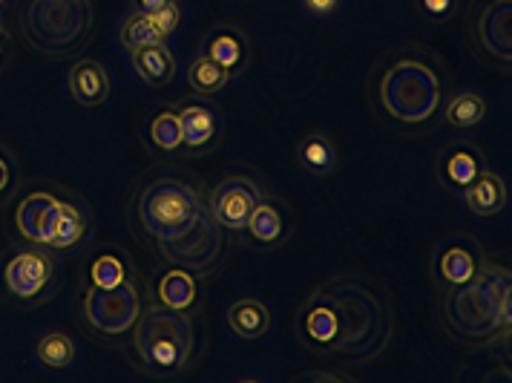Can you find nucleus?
Returning <instances> with one entry per match:
<instances>
[{"mask_svg":"<svg viewBox=\"0 0 512 383\" xmlns=\"http://www.w3.org/2000/svg\"><path fill=\"white\" fill-rule=\"evenodd\" d=\"M55 277H58V265L49 248L41 245L18 248L0 260V300L21 309L38 306L52 297Z\"/></svg>","mask_w":512,"mask_h":383,"instance_id":"0eeeda50","label":"nucleus"},{"mask_svg":"<svg viewBox=\"0 0 512 383\" xmlns=\"http://www.w3.org/2000/svg\"><path fill=\"white\" fill-rule=\"evenodd\" d=\"M300 381H349V375H328V372H308Z\"/></svg>","mask_w":512,"mask_h":383,"instance_id":"c9c22d12","label":"nucleus"},{"mask_svg":"<svg viewBox=\"0 0 512 383\" xmlns=\"http://www.w3.org/2000/svg\"><path fill=\"white\" fill-rule=\"evenodd\" d=\"M202 52L210 61H216L219 67H225L231 75H239L251 61V44H248L245 32H239L236 26L210 29L205 44H202Z\"/></svg>","mask_w":512,"mask_h":383,"instance_id":"6ab92c4d","label":"nucleus"},{"mask_svg":"<svg viewBox=\"0 0 512 383\" xmlns=\"http://www.w3.org/2000/svg\"><path fill=\"white\" fill-rule=\"evenodd\" d=\"M35 360L49 372H67L78 363V343L61 329H49L35 340Z\"/></svg>","mask_w":512,"mask_h":383,"instance_id":"393cba45","label":"nucleus"},{"mask_svg":"<svg viewBox=\"0 0 512 383\" xmlns=\"http://www.w3.org/2000/svg\"><path fill=\"white\" fill-rule=\"evenodd\" d=\"M443 326L466 346H492L512 329V271L484 260L478 277L443 294Z\"/></svg>","mask_w":512,"mask_h":383,"instance_id":"f03ea898","label":"nucleus"},{"mask_svg":"<svg viewBox=\"0 0 512 383\" xmlns=\"http://www.w3.org/2000/svg\"><path fill=\"white\" fill-rule=\"evenodd\" d=\"M93 0H29L24 12L26 41L44 55H70L93 32Z\"/></svg>","mask_w":512,"mask_h":383,"instance_id":"39448f33","label":"nucleus"},{"mask_svg":"<svg viewBox=\"0 0 512 383\" xmlns=\"http://www.w3.org/2000/svg\"><path fill=\"white\" fill-rule=\"evenodd\" d=\"M147 142L156 153L164 156H176L182 153V119H179V107H164L162 113H156L147 124Z\"/></svg>","mask_w":512,"mask_h":383,"instance_id":"cd10ccee","label":"nucleus"},{"mask_svg":"<svg viewBox=\"0 0 512 383\" xmlns=\"http://www.w3.org/2000/svg\"><path fill=\"white\" fill-rule=\"evenodd\" d=\"M262 188L245 173L225 176L208 196V211L225 228V234H242L254 208L262 202Z\"/></svg>","mask_w":512,"mask_h":383,"instance_id":"9d476101","label":"nucleus"},{"mask_svg":"<svg viewBox=\"0 0 512 383\" xmlns=\"http://www.w3.org/2000/svg\"><path fill=\"white\" fill-rule=\"evenodd\" d=\"M130 335L141 369L153 378H176L193 363V352H196L193 314L167 309L156 300L147 309H141V317Z\"/></svg>","mask_w":512,"mask_h":383,"instance_id":"7ed1b4c3","label":"nucleus"},{"mask_svg":"<svg viewBox=\"0 0 512 383\" xmlns=\"http://www.w3.org/2000/svg\"><path fill=\"white\" fill-rule=\"evenodd\" d=\"M484 168H487V159L481 147H475L472 142H452L441 150L435 173L446 191L461 193Z\"/></svg>","mask_w":512,"mask_h":383,"instance_id":"2eb2a0df","label":"nucleus"},{"mask_svg":"<svg viewBox=\"0 0 512 383\" xmlns=\"http://www.w3.org/2000/svg\"><path fill=\"white\" fill-rule=\"evenodd\" d=\"M67 90L70 96L81 104V107H101L110 93H113V81H110V72L104 70L101 61L95 58H81L75 61L67 72Z\"/></svg>","mask_w":512,"mask_h":383,"instance_id":"f3484780","label":"nucleus"},{"mask_svg":"<svg viewBox=\"0 0 512 383\" xmlns=\"http://www.w3.org/2000/svg\"><path fill=\"white\" fill-rule=\"evenodd\" d=\"M130 277V265L118 254L116 248H104L98 251L90 265H87V280L93 288H110L118 286L121 280Z\"/></svg>","mask_w":512,"mask_h":383,"instance_id":"c85d7f7f","label":"nucleus"},{"mask_svg":"<svg viewBox=\"0 0 512 383\" xmlns=\"http://www.w3.org/2000/svg\"><path fill=\"white\" fill-rule=\"evenodd\" d=\"M392 312L360 277H334L297 314V340L317 358L372 363L392 340Z\"/></svg>","mask_w":512,"mask_h":383,"instance_id":"f257e3e1","label":"nucleus"},{"mask_svg":"<svg viewBox=\"0 0 512 383\" xmlns=\"http://www.w3.org/2000/svg\"><path fill=\"white\" fill-rule=\"evenodd\" d=\"M300 3H303L305 12L317 21H328L343 9V0H300Z\"/></svg>","mask_w":512,"mask_h":383,"instance_id":"473e14b6","label":"nucleus"},{"mask_svg":"<svg viewBox=\"0 0 512 383\" xmlns=\"http://www.w3.org/2000/svg\"><path fill=\"white\" fill-rule=\"evenodd\" d=\"M84 320L101 337H124L133 332L136 320L141 317V286L127 277L118 286L87 288L84 291Z\"/></svg>","mask_w":512,"mask_h":383,"instance_id":"1a4fd4ad","label":"nucleus"},{"mask_svg":"<svg viewBox=\"0 0 512 383\" xmlns=\"http://www.w3.org/2000/svg\"><path fill=\"white\" fill-rule=\"evenodd\" d=\"M3 6H6V0H0V12H3Z\"/></svg>","mask_w":512,"mask_h":383,"instance_id":"4c0bfd02","label":"nucleus"},{"mask_svg":"<svg viewBox=\"0 0 512 383\" xmlns=\"http://www.w3.org/2000/svg\"><path fill=\"white\" fill-rule=\"evenodd\" d=\"M93 225H90V214L81 202H75L70 196H61V211H58V222H55V234L49 242V251H75L78 245L90 237Z\"/></svg>","mask_w":512,"mask_h":383,"instance_id":"aec40b11","label":"nucleus"},{"mask_svg":"<svg viewBox=\"0 0 512 383\" xmlns=\"http://www.w3.org/2000/svg\"><path fill=\"white\" fill-rule=\"evenodd\" d=\"M118 41H121V47L127 49V52H133V49L150 47V44H162L164 38L144 12H133L118 29Z\"/></svg>","mask_w":512,"mask_h":383,"instance_id":"c756f323","label":"nucleus"},{"mask_svg":"<svg viewBox=\"0 0 512 383\" xmlns=\"http://www.w3.org/2000/svg\"><path fill=\"white\" fill-rule=\"evenodd\" d=\"M21 188V165L15 159V153L0 144V205H6Z\"/></svg>","mask_w":512,"mask_h":383,"instance_id":"7c9ffc66","label":"nucleus"},{"mask_svg":"<svg viewBox=\"0 0 512 383\" xmlns=\"http://www.w3.org/2000/svg\"><path fill=\"white\" fill-rule=\"evenodd\" d=\"M147 18L153 21V26L159 29V35L167 41V38L176 35V29L182 26V6H179V0H167L164 6L147 12Z\"/></svg>","mask_w":512,"mask_h":383,"instance_id":"2f4dec72","label":"nucleus"},{"mask_svg":"<svg viewBox=\"0 0 512 383\" xmlns=\"http://www.w3.org/2000/svg\"><path fill=\"white\" fill-rule=\"evenodd\" d=\"M248 237L259 248H280L291 234V214L280 199L262 196V202L254 208V214L245 225Z\"/></svg>","mask_w":512,"mask_h":383,"instance_id":"a211bd4d","label":"nucleus"},{"mask_svg":"<svg viewBox=\"0 0 512 383\" xmlns=\"http://www.w3.org/2000/svg\"><path fill=\"white\" fill-rule=\"evenodd\" d=\"M484 265V251L481 245L469 237H455L435 248L432 257V274L438 277L443 288H458L472 283Z\"/></svg>","mask_w":512,"mask_h":383,"instance_id":"f8f14e48","label":"nucleus"},{"mask_svg":"<svg viewBox=\"0 0 512 383\" xmlns=\"http://www.w3.org/2000/svg\"><path fill=\"white\" fill-rule=\"evenodd\" d=\"M156 248L167 263L185 268L202 280V277L213 274L216 265L225 257V228L213 219L208 205H205L179 234L159 240Z\"/></svg>","mask_w":512,"mask_h":383,"instance_id":"6e6552de","label":"nucleus"},{"mask_svg":"<svg viewBox=\"0 0 512 383\" xmlns=\"http://www.w3.org/2000/svg\"><path fill=\"white\" fill-rule=\"evenodd\" d=\"M233 81V75L225 67H219L216 61H210L205 52H199L190 64H187V87L202 98L219 96L228 84Z\"/></svg>","mask_w":512,"mask_h":383,"instance_id":"bb28decb","label":"nucleus"},{"mask_svg":"<svg viewBox=\"0 0 512 383\" xmlns=\"http://www.w3.org/2000/svg\"><path fill=\"white\" fill-rule=\"evenodd\" d=\"M130 61H133L136 75H139L147 87L162 90V87H167L176 78V55H173V49L167 47V41L133 49L130 52Z\"/></svg>","mask_w":512,"mask_h":383,"instance_id":"412c9836","label":"nucleus"},{"mask_svg":"<svg viewBox=\"0 0 512 383\" xmlns=\"http://www.w3.org/2000/svg\"><path fill=\"white\" fill-rule=\"evenodd\" d=\"M489 116L487 96L475 93V90H458L446 98L443 104V119L455 130H475L481 127Z\"/></svg>","mask_w":512,"mask_h":383,"instance_id":"b1692460","label":"nucleus"},{"mask_svg":"<svg viewBox=\"0 0 512 383\" xmlns=\"http://www.w3.org/2000/svg\"><path fill=\"white\" fill-rule=\"evenodd\" d=\"M167 0H133V6H136V12H153V9H159V6H164Z\"/></svg>","mask_w":512,"mask_h":383,"instance_id":"e433bc0d","label":"nucleus"},{"mask_svg":"<svg viewBox=\"0 0 512 383\" xmlns=\"http://www.w3.org/2000/svg\"><path fill=\"white\" fill-rule=\"evenodd\" d=\"M377 98L392 119L418 127L435 119V113L441 110L443 81L426 61L403 55L383 70Z\"/></svg>","mask_w":512,"mask_h":383,"instance_id":"20e7f679","label":"nucleus"},{"mask_svg":"<svg viewBox=\"0 0 512 383\" xmlns=\"http://www.w3.org/2000/svg\"><path fill=\"white\" fill-rule=\"evenodd\" d=\"M458 196H461V202L472 214L481 216V219H489V216H498L501 211H507V205H510V185H507V179L501 173L484 168Z\"/></svg>","mask_w":512,"mask_h":383,"instance_id":"dca6fc26","label":"nucleus"},{"mask_svg":"<svg viewBox=\"0 0 512 383\" xmlns=\"http://www.w3.org/2000/svg\"><path fill=\"white\" fill-rule=\"evenodd\" d=\"M208 205V196L187 179L159 176L136 196V219L153 242L179 234L193 216Z\"/></svg>","mask_w":512,"mask_h":383,"instance_id":"423d86ee","label":"nucleus"},{"mask_svg":"<svg viewBox=\"0 0 512 383\" xmlns=\"http://www.w3.org/2000/svg\"><path fill=\"white\" fill-rule=\"evenodd\" d=\"M61 211V193L55 191H32L15 208V231L26 245H41L49 248L52 234H55V222Z\"/></svg>","mask_w":512,"mask_h":383,"instance_id":"9b49d317","label":"nucleus"},{"mask_svg":"<svg viewBox=\"0 0 512 383\" xmlns=\"http://www.w3.org/2000/svg\"><path fill=\"white\" fill-rule=\"evenodd\" d=\"M228 326L239 340H262L271 332V309L256 297H236L228 306Z\"/></svg>","mask_w":512,"mask_h":383,"instance_id":"4be33fe9","label":"nucleus"},{"mask_svg":"<svg viewBox=\"0 0 512 383\" xmlns=\"http://www.w3.org/2000/svg\"><path fill=\"white\" fill-rule=\"evenodd\" d=\"M9 61H12V38H9L6 26L0 24V72L9 67Z\"/></svg>","mask_w":512,"mask_h":383,"instance_id":"f704fd0d","label":"nucleus"},{"mask_svg":"<svg viewBox=\"0 0 512 383\" xmlns=\"http://www.w3.org/2000/svg\"><path fill=\"white\" fill-rule=\"evenodd\" d=\"M472 35L501 64H512V0H487L475 21Z\"/></svg>","mask_w":512,"mask_h":383,"instance_id":"ddd939ff","label":"nucleus"},{"mask_svg":"<svg viewBox=\"0 0 512 383\" xmlns=\"http://www.w3.org/2000/svg\"><path fill=\"white\" fill-rule=\"evenodd\" d=\"M182 119V153L202 156L222 139V116L208 101H187L179 107Z\"/></svg>","mask_w":512,"mask_h":383,"instance_id":"4468645a","label":"nucleus"},{"mask_svg":"<svg viewBox=\"0 0 512 383\" xmlns=\"http://www.w3.org/2000/svg\"><path fill=\"white\" fill-rule=\"evenodd\" d=\"M297 162L314 176H328L337 170V147L328 139L326 133H305L297 144Z\"/></svg>","mask_w":512,"mask_h":383,"instance_id":"a878e982","label":"nucleus"},{"mask_svg":"<svg viewBox=\"0 0 512 383\" xmlns=\"http://www.w3.org/2000/svg\"><path fill=\"white\" fill-rule=\"evenodd\" d=\"M156 300L162 306H167V309L193 314L199 309V277L185 271V268H176L173 265L170 271H164V277L159 280Z\"/></svg>","mask_w":512,"mask_h":383,"instance_id":"5701e85b","label":"nucleus"},{"mask_svg":"<svg viewBox=\"0 0 512 383\" xmlns=\"http://www.w3.org/2000/svg\"><path fill=\"white\" fill-rule=\"evenodd\" d=\"M418 6L429 21H446L455 12V0H418Z\"/></svg>","mask_w":512,"mask_h":383,"instance_id":"72a5a7b5","label":"nucleus"}]
</instances>
